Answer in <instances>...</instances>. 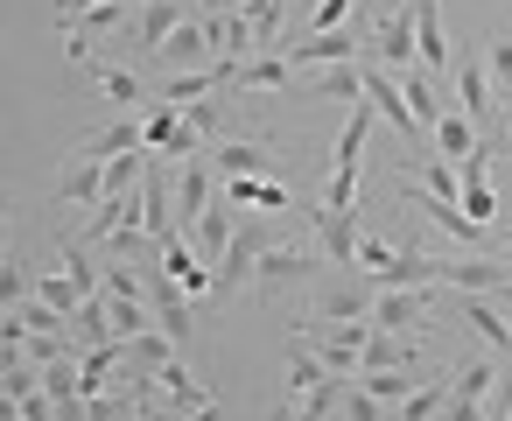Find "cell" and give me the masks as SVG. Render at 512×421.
<instances>
[{
  "label": "cell",
  "mask_w": 512,
  "mask_h": 421,
  "mask_svg": "<svg viewBox=\"0 0 512 421\" xmlns=\"http://www.w3.org/2000/svg\"><path fill=\"white\" fill-rule=\"evenodd\" d=\"M274 239H288V232H281V225H267V218H239V232H232L225 260L211 267V302H225V295L253 288V267H260V253H267Z\"/></svg>",
  "instance_id": "6da1fadb"
},
{
  "label": "cell",
  "mask_w": 512,
  "mask_h": 421,
  "mask_svg": "<svg viewBox=\"0 0 512 421\" xmlns=\"http://www.w3.org/2000/svg\"><path fill=\"white\" fill-rule=\"evenodd\" d=\"M456 106L470 113V127L484 134V148L491 141H505V106H498V92H491V71H484V57L477 50H456Z\"/></svg>",
  "instance_id": "7a4b0ae2"
},
{
  "label": "cell",
  "mask_w": 512,
  "mask_h": 421,
  "mask_svg": "<svg viewBox=\"0 0 512 421\" xmlns=\"http://www.w3.org/2000/svg\"><path fill=\"white\" fill-rule=\"evenodd\" d=\"M365 64H379L393 78H407L421 64V50H414V8H407V0H393V8L365 29Z\"/></svg>",
  "instance_id": "3957f363"
},
{
  "label": "cell",
  "mask_w": 512,
  "mask_h": 421,
  "mask_svg": "<svg viewBox=\"0 0 512 421\" xmlns=\"http://www.w3.org/2000/svg\"><path fill=\"white\" fill-rule=\"evenodd\" d=\"M309 274H323L316 239H274V246L260 253V267H253V288H260V295H281L288 281H309Z\"/></svg>",
  "instance_id": "277c9868"
},
{
  "label": "cell",
  "mask_w": 512,
  "mask_h": 421,
  "mask_svg": "<svg viewBox=\"0 0 512 421\" xmlns=\"http://www.w3.org/2000/svg\"><path fill=\"white\" fill-rule=\"evenodd\" d=\"M281 57L295 71H330V64H358L365 57V29L344 22V29H323V36H302V43H281Z\"/></svg>",
  "instance_id": "5b68a950"
},
{
  "label": "cell",
  "mask_w": 512,
  "mask_h": 421,
  "mask_svg": "<svg viewBox=\"0 0 512 421\" xmlns=\"http://www.w3.org/2000/svg\"><path fill=\"white\" fill-rule=\"evenodd\" d=\"M309 239H316V253H323V267H337V274H358V211H330V204H316L309 211Z\"/></svg>",
  "instance_id": "8992f818"
},
{
  "label": "cell",
  "mask_w": 512,
  "mask_h": 421,
  "mask_svg": "<svg viewBox=\"0 0 512 421\" xmlns=\"http://www.w3.org/2000/svg\"><path fill=\"white\" fill-rule=\"evenodd\" d=\"M442 288L449 295H512V267H505V253H449Z\"/></svg>",
  "instance_id": "52a82bcc"
},
{
  "label": "cell",
  "mask_w": 512,
  "mask_h": 421,
  "mask_svg": "<svg viewBox=\"0 0 512 421\" xmlns=\"http://www.w3.org/2000/svg\"><path fill=\"white\" fill-rule=\"evenodd\" d=\"M148 309H155V330H162V337H176V351H190V337H197V302L176 288V274H169V267H155V274H148Z\"/></svg>",
  "instance_id": "ba28073f"
},
{
  "label": "cell",
  "mask_w": 512,
  "mask_h": 421,
  "mask_svg": "<svg viewBox=\"0 0 512 421\" xmlns=\"http://www.w3.org/2000/svg\"><path fill=\"white\" fill-rule=\"evenodd\" d=\"M435 302H442V288H379V302H372V330L421 337L428 316H435Z\"/></svg>",
  "instance_id": "9c48e42d"
},
{
  "label": "cell",
  "mask_w": 512,
  "mask_h": 421,
  "mask_svg": "<svg viewBox=\"0 0 512 421\" xmlns=\"http://www.w3.org/2000/svg\"><path fill=\"white\" fill-rule=\"evenodd\" d=\"M302 337H309V351L337 372V379H358V351H365V337H372V323H302Z\"/></svg>",
  "instance_id": "30bf717a"
},
{
  "label": "cell",
  "mask_w": 512,
  "mask_h": 421,
  "mask_svg": "<svg viewBox=\"0 0 512 421\" xmlns=\"http://www.w3.org/2000/svg\"><path fill=\"white\" fill-rule=\"evenodd\" d=\"M169 190H176V232H190L211 204H218V169H211V155H197V162H176V176H169Z\"/></svg>",
  "instance_id": "8fae6325"
},
{
  "label": "cell",
  "mask_w": 512,
  "mask_h": 421,
  "mask_svg": "<svg viewBox=\"0 0 512 421\" xmlns=\"http://www.w3.org/2000/svg\"><path fill=\"white\" fill-rule=\"evenodd\" d=\"M211 169H218V183H232V176H281V155L267 141H253V134H225V141H211Z\"/></svg>",
  "instance_id": "7c38bea8"
},
{
  "label": "cell",
  "mask_w": 512,
  "mask_h": 421,
  "mask_svg": "<svg viewBox=\"0 0 512 421\" xmlns=\"http://www.w3.org/2000/svg\"><path fill=\"white\" fill-rule=\"evenodd\" d=\"M414 8V50H421V71L428 78H449L456 71V43L442 29V0H407Z\"/></svg>",
  "instance_id": "4fadbf2b"
},
{
  "label": "cell",
  "mask_w": 512,
  "mask_h": 421,
  "mask_svg": "<svg viewBox=\"0 0 512 421\" xmlns=\"http://www.w3.org/2000/svg\"><path fill=\"white\" fill-rule=\"evenodd\" d=\"M155 64L162 71H211L218 64V43H211V22L204 15H190V22H176V36L155 50Z\"/></svg>",
  "instance_id": "5bb4252c"
},
{
  "label": "cell",
  "mask_w": 512,
  "mask_h": 421,
  "mask_svg": "<svg viewBox=\"0 0 512 421\" xmlns=\"http://www.w3.org/2000/svg\"><path fill=\"white\" fill-rule=\"evenodd\" d=\"M372 302H379V288L372 281H351V274H337L323 295H316V323H372Z\"/></svg>",
  "instance_id": "9a60e30c"
},
{
  "label": "cell",
  "mask_w": 512,
  "mask_h": 421,
  "mask_svg": "<svg viewBox=\"0 0 512 421\" xmlns=\"http://www.w3.org/2000/svg\"><path fill=\"white\" fill-rule=\"evenodd\" d=\"M134 148H148V134H141V113H113L99 134H85L71 155L78 162H113V155H134Z\"/></svg>",
  "instance_id": "2e32d148"
},
{
  "label": "cell",
  "mask_w": 512,
  "mask_h": 421,
  "mask_svg": "<svg viewBox=\"0 0 512 421\" xmlns=\"http://www.w3.org/2000/svg\"><path fill=\"white\" fill-rule=\"evenodd\" d=\"M92 85L113 99V113H148V106H155V92H148V78H141L134 64H99V57H92Z\"/></svg>",
  "instance_id": "e0dca14e"
},
{
  "label": "cell",
  "mask_w": 512,
  "mask_h": 421,
  "mask_svg": "<svg viewBox=\"0 0 512 421\" xmlns=\"http://www.w3.org/2000/svg\"><path fill=\"white\" fill-rule=\"evenodd\" d=\"M232 211H239V204L218 190V204H211V211H204V218L183 232V239L197 246V260H204V267H218V260H225V246H232V232H239V218H232Z\"/></svg>",
  "instance_id": "ac0fdd59"
},
{
  "label": "cell",
  "mask_w": 512,
  "mask_h": 421,
  "mask_svg": "<svg viewBox=\"0 0 512 421\" xmlns=\"http://www.w3.org/2000/svg\"><path fill=\"white\" fill-rule=\"evenodd\" d=\"M197 8H190V0H141V8H134V50H162L169 36H176V22H190Z\"/></svg>",
  "instance_id": "d6986e66"
},
{
  "label": "cell",
  "mask_w": 512,
  "mask_h": 421,
  "mask_svg": "<svg viewBox=\"0 0 512 421\" xmlns=\"http://www.w3.org/2000/svg\"><path fill=\"white\" fill-rule=\"evenodd\" d=\"M295 99H344V106H358L365 99V57L358 64H330V71H302Z\"/></svg>",
  "instance_id": "ffe728a7"
},
{
  "label": "cell",
  "mask_w": 512,
  "mask_h": 421,
  "mask_svg": "<svg viewBox=\"0 0 512 421\" xmlns=\"http://www.w3.org/2000/svg\"><path fill=\"white\" fill-rule=\"evenodd\" d=\"M414 365H421V337H400V330H372L358 351V372H414Z\"/></svg>",
  "instance_id": "44dd1931"
},
{
  "label": "cell",
  "mask_w": 512,
  "mask_h": 421,
  "mask_svg": "<svg viewBox=\"0 0 512 421\" xmlns=\"http://www.w3.org/2000/svg\"><path fill=\"white\" fill-rule=\"evenodd\" d=\"M281 379H288V400H302V393H316V386H323V379H337V372H330V365L309 351V337L295 330V337L281 344Z\"/></svg>",
  "instance_id": "7402d4cb"
},
{
  "label": "cell",
  "mask_w": 512,
  "mask_h": 421,
  "mask_svg": "<svg viewBox=\"0 0 512 421\" xmlns=\"http://www.w3.org/2000/svg\"><path fill=\"white\" fill-rule=\"evenodd\" d=\"M400 99H407V113H414V127H421V134H435V120L449 113V99H442V78H428L421 64L400 78ZM428 148H435V141H428Z\"/></svg>",
  "instance_id": "603a6c76"
},
{
  "label": "cell",
  "mask_w": 512,
  "mask_h": 421,
  "mask_svg": "<svg viewBox=\"0 0 512 421\" xmlns=\"http://www.w3.org/2000/svg\"><path fill=\"white\" fill-rule=\"evenodd\" d=\"M99 197H106V162H78V155H71L64 176L50 183V204H85V211H92Z\"/></svg>",
  "instance_id": "cb8c5ba5"
},
{
  "label": "cell",
  "mask_w": 512,
  "mask_h": 421,
  "mask_svg": "<svg viewBox=\"0 0 512 421\" xmlns=\"http://www.w3.org/2000/svg\"><path fill=\"white\" fill-rule=\"evenodd\" d=\"M428 141H435V155H449V162H470V155H491V148H484V134L470 127V113H463V106H449V113L435 120V134H428Z\"/></svg>",
  "instance_id": "d4e9b609"
},
{
  "label": "cell",
  "mask_w": 512,
  "mask_h": 421,
  "mask_svg": "<svg viewBox=\"0 0 512 421\" xmlns=\"http://www.w3.org/2000/svg\"><path fill=\"white\" fill-rule=\"evenodd\" d=\"M456 204H463V218H477V225H491L498 218V190H491V176H484V155H470V162H456Z\"/></svg>",
  "instance_id": "484cf974"
},
{
  "label": "cell",
  "mask_w": 512,
  "mask_h": 421,
  "mask_svg": "<svg viewBox=\"0 0 512 421\" xmlns=\"http://www.w3.org/2000/svg\"><path fill=\"white\" fill-rule=\"evenodd\" d=\"M211 92H225L218 64H211V71H169V78L155 85V99H162V106H176V113H190V106H197V99H211Z\"/></svg>",
  "instance_id": "4316f807"
},
{
  "label": "cell",
  "mask_w": 512,
  "mask_h": 421,
  "mask_svg": "<svg viewBox=\"0 0 512 421\" xmlns=\"http://www.w3.org/2000/svg\"><path fill=\"white\" fill-rule=\"evenodd\" d=\"M155 386H162V400H169V414H197V407H211V393H204V379L183 365V358H169L162 372H155Z\"/></svg>",
  "instance_id": "83f0119b"
},
{
  "label": "cell",
  "mask_w": 512,
  "mask_h": 421,
  "mask_svg": "<svg viewBox=\"0 0 512 421\" xmlns=\"http://www.w3.org/2000/svg\"><path fill=\"white\" fill-rule=\"evenodd\" d=\"M225 197H232L239 211H246V204H253V211H288V183H281V176H232Z\"/></svg>",
  "instance_id": "f1b7e54d"
},
{
  "label": "cell",
  "mask_w": 512,
  "mask_h": 421,
  "mask_svg": "<svg viewBox=\"0 0 512 421\" xmlns=\"http://www.w3.org/2000/svg\"><path fill=\"white\" fill-rule=\"evenodd\" d=\"M281 22H288V0H253L246 8V29H253L260 57H281Z\"/></svg>",
  "instance_id": "f546056e"
},
{
  "label": "cell",
  "mask_w": 512,
  "mask_h": 421,
  "mask_svg": "<svg viewBox=\"0 0 512 421\" xmlns=\"http://www.w3.org/2000/svg\"><path fill=\"white\" fill-rule=\"evenodd\" d=\"M491 386H498V358H463V365H449V393H456V400H491Z\"/></svg>",
  "instance_id": "4dcf8cb0"
},
{
  "label": "cell",
  "mask_w": 512,
  "mask_h": 421,
  "mask_svg": "<svg viewBox=\"0 0 512 421\" xmlns=\"http://www.w3.org/2000/svg\"><path fill=\"white\" fill-rule=\"evenodd\" d=\"M407 162H414V176H407V183H421L428 197H449V204H456V183H463V176H456V162H449V155H407Z\"/></svg>",
  "instance_id": "1f68e13d"
},
{
  "label": "cell",
  "mask_w": 512,
  "mask_h": 421,
  "mask_svg": "<svg viewBox=\"0 0 512 421\" xmlns=\"http://www.w3.org/2000/svg\"><path fill=\"white\" fill-rule=\"evenodd\" d=\"M71 337L78 344H113L120 330H113V309H106V295H85L78 302V316H71Z\"/></svg>",
  "instance_id": "d6a6232c"
},
{
  "label": "cell",
  "mask_w": 512,
  "mask_h": 421,
  "mask_svg": "<svg viewBox=\"0 0 512 421\" xmlns=\"http://www.w3.org/2000/svg\"><path fill=\"white\" fill-rule=\"evenodd\" d=\"M442 400H449V372H435V379H421L400 407H393V421H435L442 414Z\"/></svg>",
  "instance_id": "836d02e7"
},
{
  "label": "cell",
  "mask_w": 512,
  "mask_h": 421,
  "mask_svg": "<svg viewBox=\"0 0 512 421\" xmlns=\"http://www.w3.org/2000/svg\"><path fill=\"white\" fill-rule=\"evenodd\" d=\"M169 358H183V351H176V337H162V330L127 337V365H134V372H162Z\"/></svg>",
  "instance_id": "e575fe53"
},
{
  "label": "cell",
  "mask_w": 512,
  "mask_h": 421,
  "mask_svg": "<svg viewBox=\"0 0 512 421\" xmlns=\"http://www.w3.org/2000/svg\"><path fill=\"white\" fill-rule=\"evenodd\" d=\"M36 302H50V309H64V316H78V288H71V274L64 267H50V274H36Z\"/></svg>",
  "instance_id": "d590c367"
},
{
  "label": "cell",
  "mask_w": 512,
  "mask_h": 421,
  "mask_svg": "<svg viewBox=\"0 0 512 421\" xmlns=\"http://www.w3.org/2000/svg\"><path fill=\"white\" fill-rule=\"evenodd\" d=\"M106 309H113V330H120V337H141V330H155V309H148V295H127V302H113V295H106Z\"/></svg>",
  "instance_id": "8d00e7d4"
},
{
  "label": "cell",
  "mask_w": 512,
  "mask_h": 421,
  "mask_svg": "<svg viewBox=\"0 0 512 421\" xmlns=\"http://www.w3.org/2000/svg\"><path fill=\"white\" fill-rule=\"evenodd\" d=\"M358 386H365L372 400H386V407H400V400H407V393H414L421 379H414V372H358Z\"/></svg>",
  "instance_id": "74e56055"
},
{
  "label": "cell",
  "mask_w": 512,
  "mask_h": 421,
  "mask_svg": "<svg viewBox=\"0 0 512 421\" xmlns=\"http://www.w3.org/2000/svg\"><path fill=\"white\" fill-rule=\"evenodd\" d=\"M29 295H36V274H29V267L8 253V260H0V309H22Z\"/></svg>",
  "instance_id": "f35d334b"
},
{
  "label": "cell",
  "mask_w": 512,
  "mask_h": 421,
  "mask_svg": "<svg viewBox=\"0 0 512 421\" xmlns=\"http://www.w3.org/2000/svg\"><path fill=\"white\" fill-rule=\"evenodd\" d=\"M337 421H393V407H386V400H372V393L351 379V386H344V400H337Z\"/></svg>",
  "instance_id": "ab89813d"
},
{
  "label": "cell",
  "mask_w": 512,
  "mask_h": 421,
  "mask_svg": "<svg viewBox=\"0 0 512 421\" xmlns=\"http://www.w3.org/2000/svg\"><path fill=\"white\" fill-rule=\"evenodd\" d=\"M358 15V0H316V15H309V36H323V29H344Z\"/></svg>",
  "instance_id": "60d3db41"
},
{
  "label": "cell",
  "mask_w": 512,
  "mask_h": 421,
  "mask_svg": "<svg viewBox=\"0 0 512 421\" xmlns=\"http://www.w3.org/2000/svg\"><path fill=\"white\" fill-rule=\"evenodd\" d=\"M190 8H197V15H246L253 0H190Z\"/></svg>",
  "instance_id": "b9f144b4"
},
{
  "label": "cell",
  "mask_w": 512,
  "mask_h": 421,
  "mask_svg": "<svg viewBox=\"0 0 512 421\" xmlns=\"http://www.w3.org/2000/svg\"><path fill=\"white\" fill-rule=\"evenodd\" d=\"M8 246H15V225H8V204H0V260H8Z\"/></svg>",
  "instance_id": "7bdbcfd3"
},
{
  "label": "cell",
  "mask_w": 512,
  "mask_h": 421,
  "mask_svg": "<svg viewBox=\"0 0 512 421\" xmlns=\"http://www.w3.org/2000/svg\"><path fill=\"white\" fill-rule=\"evenodd\" d=\"M176 421H218V400H211V407H197V414H176Z\"/></svg>",
  "instance_id": "ee69618b"
},
{
  "label": "cell",
  "mask_w": 512,
  "mask_h": 421,
  "mask_svg": "<svg viewBox=\"0 0 512 421\" xmlns=\"http://www.w3.org/2000/svg\"><path fill=\"white\" fill-rule=\"evenodd\" d=\"M505 267H512V239H505Z\"/></svg>",
  "instance_id": "f6af8a7d"
},
{
  "label": "cell",
  "mask_w": 512,
  "mask_h": 421,
  "mask_svg": "<svg viewBox=\"0 0 512 421\" xmlns=\"http://www.w3.org/2000/svg\"><path fill=\"white\" fill-rule=\"evenodd\" d=\"M0 43H8V36H0Z\"/></svg>",
  "instance_id": "bcb514c9"
}]
</instances>
